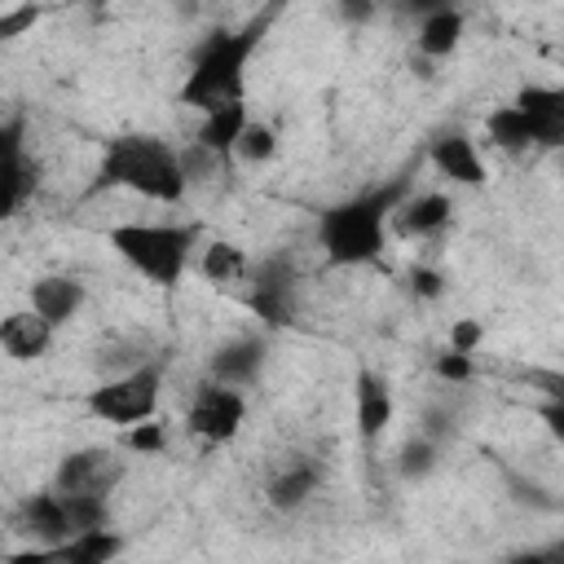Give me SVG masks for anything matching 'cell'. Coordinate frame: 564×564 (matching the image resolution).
<instances>
[{
    "label": "cell",
    "instance_id": "cell-8",
    "mask_svg": "<svg viewBox=\"0 0 564 564\" xmlns=\"http://www.w3.org/2000/svg\"><path fill=\"white\" fill-rule=\"evenodd\" d=\"M242 304L264 326H291L295 322V273L282 256H269L264 264H251V278L242 286Z\"/></svg>",
    "mask_w": 564,
    "mask_h": 564
},
{
    "label": "cell",
    "instance_id": "cell-28",
    "mask_svg": "<svg viewBox=\"0 0 564 564\" xmlns=\"http://www.w3.org/2000/svg\"><path fill=\"white\" fill-rule=\"evenodd\" d=\"M436 379H445V383H467L471 375H476V366H471V352H458V348H445L441 357H436Z\"/></svg>",
    "mask_w": 564,
    "mask_h": 564
},
{
    "label": "cell",
    "instance_id": "cell-6",
    "mask_svg": "<svg viewBox=\"0 0 564 564\" xmlns=\"http://www.w3.org/2000/svg\"><path fill=\"white\" fill-rule=\"evenodd\" d=\"M242 423H247V392L242 388H229L220 379L198 383V392L185 410L189 436H198L203 445H225V441L238 436Z\"/></svg>",
    "mask_w": 564,
    "mask_h": 564
},
{
    "label": "cell",
    "instance_id": "cell-24",
    "mask_svg": "<svg viewBox=\"0 0 564 564\" xmlns=\"http://www.w3.org/2000/svg\"><path fill=\"white\" fill-rule=\"evenodd\" d=\"M57 494H62V489H57ZM62 498H66V511H70L75 533L110 524V498H106V494H62Z\"/></svg>",
    "mask_w": 564,
    "mask_h": 564
},
{
    "label": "cell",
    "instance_id": "cell-34",
    "mask_svg": "<svg viewBox=\"0 0 564 564\" xmlns=\"http://www.w3.org/2000/svg\"><path fill=\"white\" fill-rule=\"evenodd\" d=\"M542 423L555 441H564V401H542Z\"/></svg>",
    "mask_w": 564,
    "mask_h": 564
},
{
    "label": "cell",
    "instance_id": "cell-20",
    "mask_svg": "<svg viewBox=\"0 0 564 564\" xmlns=\"http://www.w3.org/2000/svg\"><path fill=\"white\" fill-rule=\"evenodd\" d=\"M198 269H203V278L216 282V286H238V282L251 278L247 251H242L238 242H229V238H212V242L203 247V256H198Z\"/></svg>",
    "mask_w": 564,
    "mask_h": 564
},
{
    "label": "cell",
    "instance_id": "cell-35",
    "mask_svg": "<svg viewBox=\"0 0 564 564\" xmlns=\"http://www.w3.org/2000/svg\"><path fill=\"white\" fill-rule=\"evenodd\" d=\"M401 4H405V13H419V18H427L436 9H458V0H401Z\"/></svg>",
    "mask_w": 564,
    "mask_h": 564
},
{
    "label": "cell",
    "instance_id": "cell-30",
    "mask_svg": "<svg viewBox=\"0 0 564 564\" xmlns=\"http://www.w3.org/2000/svg\"><path fill=\"white\" fill-rule=\"evenodd\" d=\"M35 18H40V9H35V4L4 9V13H0V40H18L26 26H35Z\"/></svg>",
    "mask_w": 564,
    "mask_h": 564
},
{
    "label": "cell",
    "instance_id": "cell-23",
    "mask_svg": "<svg viewBox=\"0 0 564 564\" xmlns=\"http://www.w3.org/2000/svg\"><path fill=\"white\" fill-rule=\"evenodd\" d=\"M485 132H489V141L498 145V150H529V145H538L533 141V123L524 119V110L511 101V106H498L489 119H485Z\"/></svg>",
    "mask_w": 564,
    "mask_h": 564
},
{
    "label": "cell",
    "instance_id": "cell-15",
    "mask_svg": "<svg viewBox=\"0 0 564 564\" xmlns=\"http://www.w3.org/2000/svg\"><path fill=\"white\" fill-rule=\"evenodd\" d=\"M84 300H88V291H84V282H79V278L44 273V278H35V282H31V308H35L44 322H53V326L75 322V317H79V308H84Z\"/></svg>",
    "mask_w": 564,
    "mask_h": 564
},
{
    "label": "cell",
    "instance_id": "cell-31",
    "mask_svg": "<svg viewBox=\"0 0 564 564\" xmlns=\"http://www.w3.org/2000/svg\"><path fill=\"white\" fill-rule=\"evenodd\" d=\"M410 291H414L419 300H436V295L445 291V278H441L436 269H414V273H410Z\"/></svg>",
    "mask_w": 564,
    "mask_h": 564
},
{
    "label": "cell",
    "instance_id": "cell-4",
    "mask_svg": "<svg viewBox=\"0 0 564 564\" xmlns=\"http://www.w3.org/2000/svg\"><path fill=\"white\" fill-rule=\"evenodd\" d=\"M106 242L115 247V256L123 264H132L154 286H176L194 260L198 225H141V220H132V225H115L106 234Z\"/></svg>",
    "mask_w": 564,
    "mask_h": 564
},
{
    "label": "cell",
    "instance_id": "cell-13",
    "mask_svg": "<svg viewBox=\"0 0 564 564\" xmlns=\"http://www.w3.org/2000/svg\"><path fill=\"white\" fill-rule=\"evenodd\" d=\"M516 106L533 123V141L546 150H564V93L546 84H524L516 93Z\"/></svg>",
    "mask_w": 564,
    "mask_h": 564
},
{
    "label": "cell",
    "instance_id": "cell-22",
    "mask_svg": "<svg viewBox=\"0 0 564 564\" xmlns=\"http://www.w3.org/2000/svg\"><path fill=\"white\" fill-rule=\"evenodd\" d=\"M449 212H454V203L445 194H436V189L397 203V216H401V229L405 234H436V229L449 225Z\"/></svg>",
    "mask_w": 564,
    "mask_h": 564
},
{
    "label": "cell",
    "instance_id": "cell-36",
    "mask_svg": "<svg viewBox=\"0 0 564 564\" xmlns=\"http://www.w3.org/2000/svg\"><path fill=\"white\" fill-rule=\"evenodd\" d=\"M560 93H564V84H560Z\"/></svg>",
    "mask_w": 564,
    "mask_h": 564
},
{
    "label": "cell",
    "instance_id": "cell-33",
    "mask_svg": "<svg viewBox=\"0 0 564 564\" xmlns=\"http://www.w3.org/2000/svg\"><path fill=\"white\" fill-rule=\"evenodd\" d=\"M507 480H511V489H516V494H511L516 502H533V507H542V511H551V507H555V498H542V489H538V485H524L520 476H507Z\"/></svg>",
    "mask_w": 564,
    "mask_h": 564
},
{
    "label": "cell",
    "instance_id": "cell-17",
    "mask_svg": "<svg viewBox=\"0 0 564 564\" xmlns=\"http://www.w3.org/2000/svg\"><path fill=\"white\" fill-rule=\"evenodd\" d=\"M357 432H361V441H375V436H383L388 432V423H392V392H388V383L375 375V370H357Z\"/></svg>",
    "mask_w": 564,
    "mask_h": 564
},
{
    "label": "cell",
    "instance_id": "cell-3",
    "mask_svg": "<svg viewBox=\"0 0 564 564\" xmlns=\"http://www.w3.org/2000/svg\"><path fill=\"white\" fill-rule=\"evenodd\" d=\"M264 26H269V18L260 13V18H251V22L238 26V31H216V35L198 48L189 75L181 79L176 101H181V106H194V110H203V115L216 110V106H225V101H242L247 62H251V53H256Z\"/></svg>",
    "mask_w": 564,
    "mask_h": 564
},
{
    "label": "cell",
    "instance_id": "cell-29",
    "mask_svg": "<svg viewBox=\"0 0 564 564\" xmlns=\"http://www.w3.org/2000/svg\"><path fill=\"white\" fill-rule=\"evenodd\" d=\"M480 339H485V326H480L476 317H458V322L449 326V348H458V352H476Z\"/></svg>",
    "mask_w": 564,
    "mask_h": 564
},
{
    "label": "cell",
    "instance_id": "cell-18",
    "mask_svg": "<svg viewBox=\"0 0 564 564\" xmlns=\"http://www.w3.org/2000/svg\"><path fill=\"white\" fill-rule=\"evenodd\" d=\"M247 123H251L247 119V101H225V106H216V110L203 115L194 141L203 150H212V154H234V145H238V137H242Z\"/></svg>",
    "mask_w": 564,
    "mask_h": 564
},
{
    "label": "cell",
    "instance_id": "cell-21",
    "mask_svg": "<svg viewBox=\"0 0 564 564\" xmlns=\"http://www.w3.org/2000/svg\"><path fill=\"white\" fill-rule=\"evenodd\" d=\"M467 22H463V9H436L427 18H419V53L423 57H449L463 40Z\"/></svg>",
    "mask_w": 564,
    "mask_h": 564
},
{
    "label": "cell",
    "instance_id": "cell-16",
    "mask_svg": "<svg viewBox=\"0 0 564 564\" xmlns=\"http://www.w3.org/2000/svg\"><path fill=\"white\" fill-rule=\"evenodd\" d=\"M322 485V467L313 458H291L264 480V502L273 511H300Z\"/></svg>",
    "mask_w": 564,
    "mask_h": 564
},
{
    "label": "cell",
    "instance_id": "cell-26",
    "mask_svg": "<svg viewBox=\"0 0 564 564\" xmlns=\"http://www.w3.org/2000/svg\"><path fill=\"white\" fill-rule=\"evenodd\" d=\"M436 454H441V449H436L432 436H414V441L401 445V454H397V471H401L405 480H423V476H432Z\"/></svg>",
    "mask_w": 564,
    "mask_h": 564
},
{
    "label": "cell",
    "instance_id": "cell-25",
    "mask_svg": "<svg viewBox=\"0 0 564 564\" xmlns=\"http://www.w3.org/2000/svg\"><path fill=\"white\" fill-rule=\"evenodd\" d=\"M234 154H238V163H269V159L278 154V132H273L269 123H256V119H251V123L242 128Z\"/></svg>",
    "mask_w": 564,
    "mask_h": 564
},
{
    "label": "cell",
    "instance_id": "cell-27",
    "mask_svg": "<svg viewBox=\"0 0 564 564\" xmlns=\"http://www.w3.org/2000/svg\"><path fill=\"white\" fill-rule=\"evenodd\" d=\"M123 445L132 449V454H163L167 449V432H163V423H154V419H141V423H132V427H123Z\"/></svg>",
    "mask_w": 564,
    "mask_h": 564
},
{
    "label": "cell",
    "instance_id": "cell-11",
    "mask_svg": "<svg viewBox=\"0 0 564 564\" xmlns=\"http://www.w3.org/2000/svg\"><path fill=\"white\" fill-rule=\"evenodd\" d=\"M269 361L264 335H234L207 357V379H220L229 388H251Z\"/></svg>",
    "mask_w": 564,
    "mask_h": 564
},
{
    "label": "cell",
    "instance_id": "cell-9",
    "mask_svg": "<svg viewBox=\"0 0 564 564\" xmlns=\"http://www.w3.org/2000/svg\"><path fill=\"white\" fill-rule=\"evenodd\" d=\"M123 458L106 445H84V449H70L62 454L57 471H53V489L62 494H115L119 480H123Z\"/></svg>",
    "mask_w": 564,
    "mask_h": 564
},
{
    "label": "cell",
    "instance_id": "cell-10",
    "mask_svg": "<svg viewBox=\"0 0 564 564\" xmlns=\"http://www.w3.org/2000/svg\"><path fill=\"white\" fill-rule=\"evenodd\" d=\"M40 185V163L22 145V119H9L0 128V207L4 216H18L22 203Z\"/></svg>",
    "mask_w": 564,
    "mask_h": 564
},
{
    "label": "cell",
    "instance_id": "cell-7",
    "mask_svg": "<svg viewBox=\"0 0 564 564\" xmlns=\"http://www.w3.org/2000/svg\"><path fill=\"white\" fill-rule=\"evenodd\" d=\"M13 529H18L22 538H31V542H35V551L13 555V564H35V560H44V551H53V546H62L66 538H75V524H70V511H66V498H62L57 489H44V494L22 498V502H18V511H13Z\"/></svg>",
    "mask_w": 564,
    "mask_h": 564
},
{
    "label": "cell",
    "instance_id": "cell-12",
    "mask_svg": "<svg viewBox=\"0 0 564 564\" xmlns=\"http://www.w3.org/2000/svg\"><path fill=\"white\" fill-rule=\"evenodd\" d=\"M427 159H432V167H436L445 181H454V185H467V189L485 185V159H480V150H476V141H471L467 132H441V137L432 141Z\"/></svg>",
    "mask_w": 564,
    "mask_h": 564
},
{
    "label": "cell",
    "instance_id": "cell-14",
    "mask_svg": "<svg viewBox=\"0 0 564 564\" xmlns=\"http://www.w3.org/2000/svg\"><path fill=\"white\" fill-rule=\"evenodd\" d=\"M53 335H57V326L44 322L35 308H18L0 322V348L9 361H40L53 348Z\"/></svg>",
    "mask_w": 564,
    "mask_h": 564
},
{
    "label": "cell",
    "instance_id": "cell-2",
    "mask_svg": "<svg viewBox=\"0 0 564 564\" xmlns=\"http://www.w3.org/2000/svg\"><path fill=\"white\" fill-rule=\"evenodd\" d=\"M405 194V176H397L392 185L352 194L344 203H330L317 216V247L330 264L352 269V264H370L379 260V251L388 247V212H397Z\"/></svg>",
    "mask_w": 564,
    "mask_h": 564
},
{
    "label": "cell",
    "instance_id": "cell-1",
    "mask_svg": "<svg viewBox=\"0 0 564 564\" xmlns=\"http://www.w3.org/2000/svg\"><path fill=\"white\" fill-rule=\"evenodd\" d=\"M97 189H128V194L172 207L185 198L189 172H185V159L167 141H159L150 132H123L101 145Z\"/></svg>",
    "mask_w": 564,
    "mask_h": 564
},
{
    "label": "cell",
    "instance_id": "cell-5",
    "mask_svg": "<svg viewBox=\"0 0 564 564\" xmlns=\"http://www.w3.org/2000/svg\"><path fill=\"white\" fill-rule=\"evenodd\" d=\"M159 397H163V366H159V361H141V366H132V370H123V375H110V379H101L97 388H88L84 410H88L97 423L132 427V423H141V419H154Z\"/></svg>",
    "mask_w": 564,
    "mask_h": 564
},
{
    "label": "cell",
    "instance_id": "cell-32",
    "mask_svg": "<svg viewBox=\"0 0 564 564\" xmlns=\"http://www.w3.org/2000/svg\"><path fill=\"white\" fill-rule=\"evenodd\" d=\"M335 4H339V18L352 22V26H357V22H370L375 9H379V0H335Z\"/></svg>",
    "mask_w": 564,
    "mask_h": 564
},
{
    "label": "cell",
    "instance_id": "cell-19",
    "mask_svg": "<svg viewBox=\"0 0 564 564\" xmlns=\"http://www.w3.org/2000/svg\"><path fill=\"white\" fill-rule=\"evenodd\" d=\"M119 551H123V538H119L110 524H101V529H84V533L66 538L62 546L44 551V560H66V564H106V560H115Z\"/></svg>",
    "mask_w": 564,
    "mask_h": 564
}]
</instances>
